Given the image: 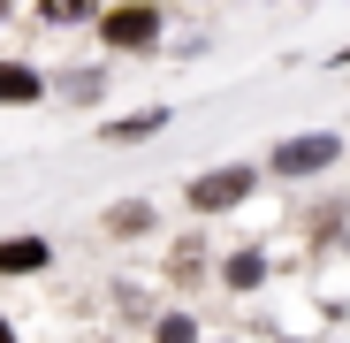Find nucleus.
I'll list each match as a JSON object with an SVG mask.
<instances>
[{
	"label": "nucleus",
	"instance_id": "nucleus-5",
	"mask_svg": "<svg viewBox=\"0 0 350 343\" xmlns=\"http://www.w3.org/2000/svg\"><path fill=\"white\" fill-rule=\"evenodd\" d=\"M160 123H167V107H145V114H130V123H107L99 138H114V145H137V138H152Z\"/></svg>",
	"mask_w": 350,
	"mask_h": 343
},
{
	"label": "nucleus",
	"instance_id": "nucleus-2",
	"mask_svg": "<svg viewBox=\"0 0 350 343\" xmlns=\"http://www.w3.org/2000/svg\"><path fill=\"white\" fill-rule=\"evenodd\" d=\"M99 38H107V46H152V38H160V8H152V0L107 8V16H99Z\"/></svg>",
	"mask_w": 350,
	"mask_h": 343
},
{
	"label": "nucleus",
	"instance_id": "nucleus-11",
	"mask_svg": "<svg viewBox=\"0 0 350 343\" xmlns=\"http://www.w3.org/2000/svg\"><path fill=\"white\" fill-rule=\"evenodd\" d=\"M0 343H16V328H8V320H0Z\"/></svg>",
	"mask_w": 350,
	"mask_h": 343
},
{
	"label": "nucleus",
	"instance_id": "nucleus-6",
	"mask_svg": "<svg viewBox=\"0 0 350 343\" xmlns=\"http://www.w3.org/2000/svg\"><path fill=\"white\" fill-rule=\"evenodd\" d=\"M38 92H46V84H38V69H23V62L0 69V99H16V107H23V99H38Z\"/></svg>",
	"mask_w": 350,
	"mask_h": 343
},
{
	"label": "nucleus",
	"instance_id": "nucleus-3",
	"mask_svg": "<svg viewBox=\"0 0 350 343\" xmlns=\"http://www.w3.org/2000/svg\"><path fill=\"white\" fill-rule=\"evenodd\" d=\"M335 153H342L335 138H282L267 168H274V176H320V168H327Z\"/></svg>",
	"mask_w": 350,
	"mask_h": 343
},
{
	"label": "nucleus",
	"instance_id": "nucleus-1",
	"mask_svg": "<svg viewBox=\"0 0 350 343\" xmlns=\"http://www.w3.org/2000/svg\"><path fill=\"white\" fill-rule=\"evenodd\" d=\"M252 183H259L252 168H213V176H198L183 199H191V214H228V206H244V199H252Z\"/></svg>",
	"mask_w": 350,
	"mask_h": 343
},
{
	"label": "nucleus",
	"instance_id": "nucleus-12",
	"mask_svg": "<svg viewBox=\"0 0 350 343\" xmlns=\"http://www.w3.org/2000/svg\"><path fill=\"white\" fill-rule=\"evenodd\" d=\"M0 16H8V0H0Z\"/></svg>",
	"mask_w": 350,
	"mask_h": 343
},
{
	"label": "nucleus",
	"instance_id": "nucleus-9",
	"mask_svg": "<svg viewBox=\"0 0 350 343\" xmlns=\"http://www.w3.org/2000/svg\"><path fill=\"white\" fill-rule=\"evenodd\" d=\"M38 16L46 23H77V16H92V0H38Z\"/></svg>",
	"mask_w": 350,
	"mask_h": 343
},
{
	"label": "nucleus",
	"instance_id": "nucleus-4",
	"mask_svg": "<svg viewBox=\"0 0 350 343\" xmlns=\"http://www.w3.org/2000/svg\"><path fill=\"white\" fill-rule=\"evenodd\" d=\"M53 252H46V237H8L0 244V275H38Z\"/></svg>",
	"mask_w": 350,
	"mask_h": 343
},
{
	"label": "nucleus",
	"instance_id": "nucleus-7",
	"mask_svg": "<svg viewBox=\"0 0 350 343\" xmlns=\"http://www.w3.org/2000/svg\"><path fill=\"white\" fill-rule=\"evenodd\" d=\"M259 275H267V259L259 252H237V259H228V290H252Z\"/></svg>",
	"mask_w": 350,
	"mask_h": 343
},
{
	"label": "nucleus",
	"instance_id": "nucleus-8",
	"mask_svg": "<svg viewBox=\"0 0 350 343\" xmlns=\"http://www.w3.org/2000/svg\"><path fill=\"white\" fill-rule=\"evenodd\" d=\"M160 343H198V320L191 313H160Z\"/></svg>",
	"mask_w": 350,
	"mask_h": 343
},
{
	"label": "nucleus",
	"instance_id": "nucleus-10",
	"mask_svg": "<svg viewBox=\"0 0 350 343\" xmlns=\"http://www.w3.org/2000/svg\"><path fill=\"white\" fill-rule=\"evenodd\" d=\"M145 221H152L145 206H114V214H107V229H114V237H130V229H145Z\"/></svg>",
	"mask_w": 350,
	"mask_h": 343
}]
</instances>
